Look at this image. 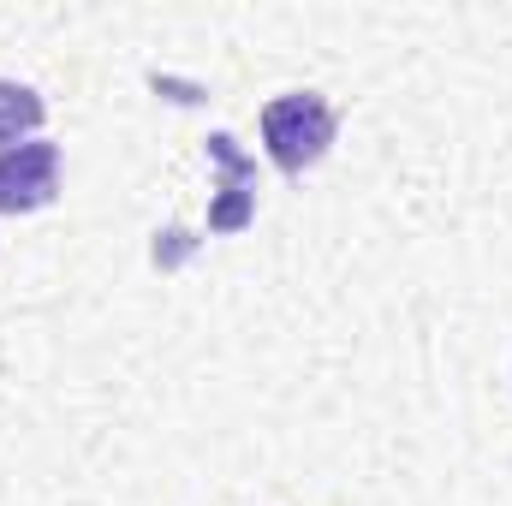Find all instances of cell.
Masks as SVG:
<instances>
[{"label":"cell","instance_id":"obj_3","mask_svg":"<svg viewBox=\"0 0 512 506\" xmlns=\"http://www.w3.org/2000/svg\"><path fill=\"white\" fill-rule=\"evenodd\" d=\"M209 155H215L221 173H227L221 203L209 209V233H239V227H251V215H256V161L227 137V131L209 137Z\"/></svg>","mask_w":512,"mask_h":506},{"label":"cell","instance_id":"obj_4","mask_svg":"<svg viewBox=\"0 0 512 506\" xmlns=\"http://www.w3.org/2000/svg\"><path fill=\"white\" fill-rule=\"evenodd\" d=\"M48 120V102L30 90V84H12V78H0V149H18V143H30L36 131Z\"/></svg>","mask_w":512,"mask_h":506},{"label":"cell","instance_id":"obj_2","mask_svg":"<svg viewBox=\"0 0 512 506\" xmlns=\"http://www.w3.org/2000/svg\"><path fill=\"white\" fill-rule=\"evenodd\" d=\"M60 197V143L30 137L0 149V215H36Z\"/></svg>","mask_w":512,"mask_h":506},{"label":"cell","instance_id":"obj_1","mask_svg":"<svg viewBox=\"0 0 512 506\" xmlns=\"http://www.w3.org/2000/svg\"><path fill=\"white\" fill-rule=\"evenodd\" d=\"M334 102L328 96H316V90H292V96H274L268 108H262V149H268V161L280 167V173H304V167H316L322 155H328V143H334Z\"/></svg>","mask_w":512,"mask_h":506}]
</instances>
